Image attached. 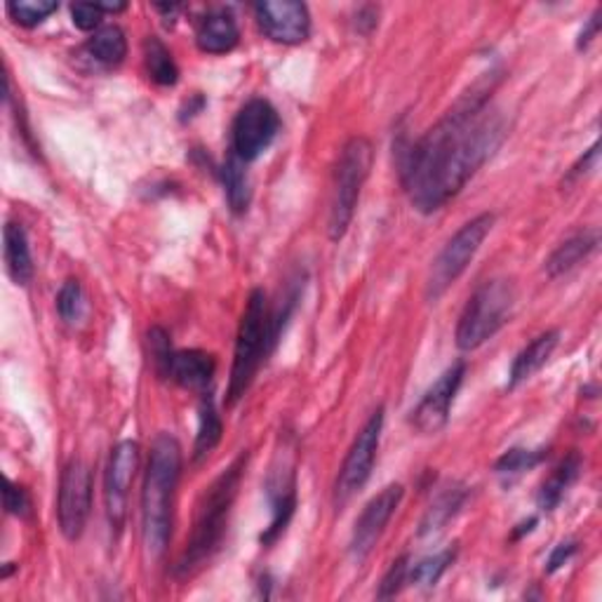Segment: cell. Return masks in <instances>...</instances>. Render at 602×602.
<instances>
[{
    "label": "cell",
    "mask_w": 602,
    "mask_h": 602,
    "mask_svg": "<svg viewBox=\"0 0 602 602\" xmlns=\"http://www.w3.org/2000/svg\"><path fill=\"white\" fill-rule=\"evenodd\" d=\"M3 257H5V268L14 285H28L31 278H34V257H31V247H28V238L22 224L18 221H8L5 231H3Z\"/></svg>",
    "instance_id": "obj_20"
},
{
    "label": "cell",
    "mask_w": 602,
    "mask_h": 602,
    "mask_svg": "<svg viewBox=\"0 0 602 602\" xmlns=\"http://www.w3.org/2000/svg\"><path fill=\"white\" fill-rule=\"evenodd\" d=\"M407 575H409V556H401L398 560H395L389 567V572L382 579V586H379L377 598L379 600H389V598L398 595L403 586L407 583Z\"/></svg>",
    "instance_id": "obj_32"
},
{
    "label": "cell",
    "mask_w": 602,
    "mask_h": 602,
    "mask_svg": "<svg viewBox=\"0 0 602 602\" xmlns=\"http://www.w3.org/2000/svg\"><path fill=\"white\" fill-rule=\"evenodd\" d=\"M247 452L238 454L231 466L221 471L215 483L205 489L202 501L198 506V516H196V525L192 532V539L182 553V558L177 560V567H174V575L180 579H188L198 575L200 569L208 565L215 553L224 544V536L229 530V516L233 509V501L238 497V487H241V481L247 468Z\"/></svg>",
    "instance_id": "obj_3"
},
{
    "label": "cell",
    "mask_w": 602,
    "mask_h": 602,
    "mask_svg": "<svg viewBox=\"0 0 602 602\" xmlns=\"http://www.w3.org/2000/svg\"><path fill=\"white\" fill-rule=\"evenodd\" d=\"M215 372L217 360L212 354L188 348V351H174L167 379L188 391H205L215 379Z\"/></svg>",
    "instance_id": "obj_16"
},
{
    "label": "cell",
    "mask_w": 602,
    "mask_h": 602,
    "mask_svg": "<svg viewBox=\"0 0 602 602\" xmlns=\"http://www.w3.org/2000/svg\"><path fill=\"white\" fill-rule=\"evenodd\" d=\"M241 40V28L231 12L217 10L202 18L196 31L198 50L205 55H227Z\"/></svg>",
    "instance_id": "obj_17"
},
{
    "label": "cell",
    "mask_w": 602,
    "mask_h": 602,
    "mask_svg": "<svg viewBox=\"0 0 602 602\" xmlns=\"http://www.w3.org/2000/svg\"><path fill=\"white\" fill-rule=\"evenodd\" d=\"M489 92L493 85H475L429 132L398 153L403 188L421 215L445 208L509 137V123L489 102Z\"/></svg>",
    "instance_id": "obj_1"
},
{
    "label": "cell",
    "mask_w": 602,
    "mask_h": 602,
    "mask_svg": "<svg viewBox=\"0 0 602 602\" xmlns=\"http://www.w3.org/2000/svg\"><path fill=\"white\" fill-rule=\"evenodd\" d=\"M266 495L268 503H271V522L268 528L262 532L259 542L264 546H274L278 539L288 530L290 520L297 509V475H294V464L285 462L280 468H274L271 475H268V485H266Z\"/></svg>",
    "instance_id": "obj_15"
},
{
    "label": "cell",
    "mask_w": 602,
    "mask_h": 602,
    "mask_svg": "<svg viewBox=\"0 0 602 602\" xmlns=\"http://www.w3.org/2000/svg\"><path fill=\"white\" fill-rule=\"evenodd\" d=\"M493 227L495 215L483 212L466 221V224L450 238L448 245L442 247L440 255L436 257L429 278H426V299L438 301L452 288L459 276L466 271L473 257L478 255V250L483 247L485 238L493 231Z\"/></svg>",
    "instance_id": "obj_7"
},
{
    "label": "cell",
    "mask_w": 602,
    "mask_h": 602,
    "mask_svg": "<svg viewBox=\"0 0 602 602\" xmlns=\"http://www.w3.org/2000/svg\"><path fill=\"white\" fill-rule=\"evenodd\" d=\"M139 468V445L135 440H123L111 450L104 475V506L111 534L120 536L128 520L130 487Z\"/></svg>",
    "instance_id": "obj_11"
},
{
    "label": "cell",
    "mask_w": 602,
    "mask_h": 602,
    "mask_svg": "<svg viewBox=\"0 0 602 602\" xmlns=\"http://www.w3.org/2000/svg\"><path fill=\"white\" fill-rule=\"evenodd\" d=\"M464 377H466L464 360H456L454 366H450L445 372H442L436 379V384L424 393L419 405L412 409V415H409L412 429L421 436H436L445 429L450 421V409L454 405L456 393L464 384Z\"/></svg>",
    "instance_id": "obj_12"
},
{
    "label": "cell",
    "mask_w": 602,
    "mask_h": 602,
    "mask_svg": "<svg viewBox=\"0 0 602 602\" xmlns=\"http://www.w3.org/2000/svg\"><path fill=\"white\" fill-rule=\"evenodd\" d=\"M88 53L94 61L104 67H118L128 57V38L120 26H102L94 31V36L88 40Z\"/></svg>",
    "instance_id": "obj_25"
},
{
    "label": "cell",
    "mask_w": 602,
    "mask_h": 602,
    "mask_svg": "<svg viewBox=\"0 0 602 602\" xmlns=\"http://www.w3.org/2000/svg\"><path fill=\"white\" fill-rule=\"evenodd\" d=\"M379 18V12L374 10V8H362L360 12H358V22H356V26H358V31H360V34H370V31L377 26V20Z\"/></svg>",
    "instance_id": "obj_38"
},
{
    "label": "cell",
    "mask_w": 602,
    "mask_h": 602,
    "mask_svg": "<svg viewBox=\"0 0 602 602\" xmlns=\"http://www.w3.org/2000/svg\"><path fill=\"white\" fill-rule=\"evenodd\" d=\"M560 344V332L558 329H548L544 335H539L532 339L522 351L513 358V366L509 372V389H518L520 384H525L528 379H532L539 370H542L548 358L553 356Z\"/></svg>",
    "instance_id": "obj_19"
},
{
    "label": "cell",
    "mask_w": 602,
    "mask_h": 602,
    "mask_svg": "<svg viewBox=\"0 0 602 602\" xmlns=\"http://www.w3.org/2000/svg\"><path fill=\"white\" fill-rule=\"evenodd\" d=\"M221 433H224V424L215 405L212 393H202L200 409H198V436L194 445V462H202L205 456H210L212 450L221 442Z\"/></svg>",
    "instance_id": "obj_23"
},
{
    "label": "cell",
    "mask_w": 602,
    "mask_h": 602,
    "mask_svg": "<svg viewBox=\"0 0 602 602\" xmlns=\"http://www.w3.org/2000/svg\"><path fill=\"white\" fill-rule=\"evenodd\" d=\"M247 163H243L241 158L231 153L227 158V163L221 165V184H224V194L229 200V208L233 215H245L250 208V177H247Z\"/></svg>",
    "instance_id": "obj_24"
},
{
    "label": "cell",
    "mask_w": 602,
    "mask_h": 602,
    "mask_svg": "<svg viewBox=\"0 0 602 602\" xmlns=\"http://www.w3.org/2000/svg\"><path fill=\"white\" fill-rule=\"evenodd\" d=\"M454 558H456V548H445V551L436 553V556L419 560L417 565L409 567L407 583H417V586H426V589H433V586L442 579V575L448 572Z\"/></svg>",
    "instance_id": "obj_27"
},
{
    "label": "cell",
    "mask_w": 602,
    "mask_h": 602,
    "mask_svg": "<svg viewBox=\"0 0 602 602\" xmlns=\"http://www.w3.org/2000/svg\"><path fill=\"white\" fill-rule=\"evenodd\" d=\"M92 509V471L81 459L71 462L61 471L57 493V520L59 530L69 542L83 536Z\"/></svg>",
    "instance_id": "obj_10"
},
{
    "label": "cell",
    "mask_w": 602,
    "mask_h": 602,
    "mask_svg": "<svg viewBox=\"0 0 602 602\" xmlns=\"http://www.w3.org/2000/svg\"><path fill=\"white\" fill-rule=\"evenodd\" d=\"M546 459V450H522L513 448L506 450L495 464L497 475H503V478H513V475H520L525 471H532Z\"/></svg>",
    "instance_id": "obj_29"
},
{
    "label": "cell",
    "mask_w": 602,
    "mask_h": 602,
    "mask_svg": "<svg viewBox=\"0 0 602 602\" xmlns=\"http://www.w3.org/2000/svg\"><path fill=\"white\" fill-rule=\"evenodd\" d=\"M600 243V233L595 229H583L567 238L556 250L551 252V257L544 262V271L548 278H560L565 274L577 268L583 259H589Z\"/></svg>",
    "instance_id": "obj_18"
},
{
    "label": "cell",
    "mask_w": 602,
    "mask_h": 602,
    "mask_svg": "<svg viewBox=\"0 0 602 602\" xmlns=\"http://www.w3.org/2000/svg\"><path fill=\"white\" fill-rule=\"evenodd\" d=\"M575 553H577V542H563V544H558L556 548L551 551V556H548V560H546V572H548V575L558 572V569H560L565 563H569V558H572Z\"/></svg>",
    "instance_id": "obj_36"
},
{
    "label": "cell",
    "mask_w": 602,
    "mask_h": 602,
    "mask_svg": "<svg viewBox=\"0 0 602 602\" xmlns=\"http://www.w3.org/2000/svg\"><path fill=\"white\" fill-rule=\"evenodd\" d=\"M83 306H85V294H83V288L78 280H67L65 285H61V290L57 294V311H59V319L73 325L78 319L83 315Z\"/></svg>",
    "instance_id": "obj_30"
},
{
    "label": "cell",
    "mask_w": 602,
    "mask_h": 602,
    "mask_svg": "<svg viewBox=\"0 0 602 602\" xmlns=\"http://www.w3.org/2000/svg\"><path fill=\"white\" fill-rule=\"evenodd\" d=\"M466 497H468V489L464 485H452V487L442 489V493L438 495V499L429 506V511H426L421 525H419V534L429 536V534L445 530L448 522L459 511H462Z\"/></svg>",
    "instance_id": "obj_22"
},
{
    "label": "cell",
    "mask_w": 602,
    "mask_h": 602,
    "mask_svg": "<svg viewBox=\"0 0 602 602\" xmlns=\"http://www.w3.org/2000/svg\"><path fill=\"white\" fill-rule=\"evenodd\" d=\"M382 431H384V407H377L372 412V417L356 436L354 445L348 450L344 464L339 468L337 483H335L337 509H344V506L351 501L370 481L374 462H377L379 442H382Z\"/></svg>",
    "instance_id": "obj_8"
},
{
    "label": "cell",
    "mask_w": 602,
    "mask_h": 602,
    "mask_svg": "<svg viewBox=\"0 0 602 602\" xmlns=\"http://www.w3.org/2000/svg\"><path fill=\"white\" fill-rule=\"evenodd\" d=\"M598 153H600V144L595 141V144H593L589 151H586L572 167H569V172H567V177L563 180V184L572 186V184H577L581 177H586V174L593 172L595 165H598Z\"/></svg>",
    "instance_id": "obj_35"
},
{
    "label": "cell",
    "mask_w": 602,
    "mask_h": 602,
    "mask_svg": "<svg viewBox=\"0 0 602 602\" xmlns=\"http://www.w3.org/2000/svg\"><path fill=\"white\" fill-rule=\"evenodd\" d=\"M374 161V149L368 137H351L341 147L339 161L335 167V182H332L329 219L327 233L329 241H341L348 227H351L360 192L366 186Z\"/></svg>",
    "instance_id": "obj_5"
},
{
    "label": "cell",
    "mask_w": 602,
    "mask_h": 602,
    "mask_svg": "<svg viewBox=\"0 0 602 602\" xmlns=\"http://www.w3.org/2000/svg\"><path fill=\"white\" fill-rule=\"evenodd\" d=\"M180 475L182 445L174 436L161 433L151 445L144 489H141V536L151 560H158L167 551Z\"/></svg>",
    "instance_id": "obj_2"
},
{
    "label": "cell",
    "mask_w": 602,
    "mask_h": 602,
    "mask_svg": "<svg viewBox=\"0 0 602 602\" xmlns=\"http://www.w3.org/2000/svg\"><path fill=\"white\" fill-rule=\"evenodd\" d=\"M271 351V313H268L266 294L264 290H252L235 337L233 368L229 379V405H235L247 393L262 362Z\"/></svg>",
    "instance_id": "obj_4"
},
{
    "label": "cell",
    "mask_w": 602,
    "mask_h": 602,
    "mask_svg": "<svg viewBox=\"0 0 602 602\" xmlns=\"http://www.w3.org/2000/svg\"><path fill=\"white\" fill-rule=\"evenodd\" d=\"M278 130L280 116L276 106L262 97L250 100L235 114L231 128V153L241 158L243 163L257 161V158L274 144Z\"/></svg>",
    "instance_id": "obj_9"
},
{
    "label": "cell",
    "mask_w": 602,
    "mask_h": 602,
    "mask_svg": "<svg viewBox=\"0 0 602 602\" xmlns=\"http://www.w3.org/2000/svg\"><path fill=\"white\" fill-rule=\"evenodd\" d=\"M3 506L10 516L18 518H26L31 513V497L26 489L18 483H12L10 478H5V487H3Z\"/></svg>",
    "instance_id": "obj_33"
},
{
    "label": "cell",
    "mask_w": 602,
    "mask_h": 602,
    "mask_svg": "<svg viewBox=\"0 0 602 602\" xmlns=\"http://www.w3.org/2000/svg\"><path fill=\"white\" fill-rule=\"evenodd\" d=\"M144 65L155 85L170 88L180 81V69L174 65V57L158 36H149L144 40Z\"/></svg>",
    "instance_id": "obj_26"
},
{
    "label": "cell",
    "mask_w": 602,
    "mask_h": 602,
    "mask_svg": "<svg viewBox=\"0 0 602 602\" xmlns=\"http://www.w3.org/2000/svg\"><path fill=\"white\" fill-rule=\"evenodd\" d=\"M600 18H602V8H598L593 12V18L589 20V24L581 28V34L577 38V50H586V47L593 43V38L598 36V31H600Z\"/></svg>",
    "instance_id": "obj_37"
},
{
    "label": "cell",
    "mask_w": 602,
    "mask_h": 602,
    "mask_svg": "<svg viewBox=\"0 0 602 602\" xmlns=\"http://www.w3.org/2000/svg\"><path fill=\"white\" fill-rule=\"evenodd\" d=\"M57 10H59L57 0H14V3H8V14L12 18V22L26 28L43 24Z\"/></svg>",
    "instance_id": "obj_28"
},
{
    "label": "cell",
    "mask_w": 602,
    "mask_h": 602,
    "mask_svg": "<svg viewBox=\"0 0 602 602\" xmlns=\"http://www.w3.org/2000/svg\"><path fill=\"white\" fill-rule=\"evenodd\" d=\"M71 20H73V26H78L81 31H94V28L100 31L104 10L100 8V3H73Z\"/></svg>",
    "instance_id": "obj_34"
},
{
    "label": "cell",
    "mask_w": 602,
    "mask_h": 602,
    "mask_svg": "<svg viewBox=\"0 0 602 602\" xmlns=\"http://www.w3.org/2000/svg\"><path fill=\"white\" fill-rule=\"evenodd\" d=\"M149 348H151V358H153V368L158 372V377L167 379V372H170V362H172V344H170V337L167 332L163 327H153L149 329Z\"/></svg>",
    "instance_id": "obj_31"
},
{
    "label": "cell",
    "mask_w": 602,
    "mask_h": 602,
    "mask_svg": "<svg viewBox=\"0 0 602 602\" xmlns=\"http://www.w3.org/2000/svg\"><path fill=\"white\" fill-rule=\"evenodd\" d=\"M516 306V288L511 280L495 278L483 282L471 294L456 323V346L462 351H475L509 323Z\"/></svg>",
    "instance_id": "obj_6"
},
{
    "label": "cell",
    "mask_w": 602,
    "mask_h": 602,
    "mask_svg": "<svg viewBox=\"0 0 602 602\" xmlns=\"http://www.w3.org/2000/svg\"><path fill=\"white\" fill-rule=\"evenodd\" d=\"M262 34L280 45H301L311 36V14L297 0H264L255 5Z\"/></svg>",
    "instance_id": "obj_14"
},
{
    "label": "cell",
    "mask_w": 602,
    "mask_h": 602,
    "mask_svg": "<svg viewBox=\"0 0 602 602\" xmlns=\"http://www.w3.org/2000/svg\"><path fill=\"white\" fill-rule=\"evenodd\" d=\"M581 473V456L577 452H569L563 462L553 468V473L544 481L542 489H539L536 503L544 513H551L563 501L565 493L569 489Z\"/></svg>",
    "instance_id": "obj_21"
},
{
    "label": "cell",
    "mask_w": 602,
    "mask_h": 602,
    "mask_svg": "<svg viewBox=\"0 0 602 602\" xmlns=\"http://www.w3.org/2000/svg\"><path fill=\"white\" fill-rule=\"evenodd\" d=\"M403 497H405V487L401 483H393V485H386L382 493L366 503V509H362V513L358 516L354 525L351 544H348V551H351V558L356 563H362L374 551L377 542L382 539L389 525V520L393 518L395 511H398Z\"/></svg>",
    "instance_id": "obj_13"
},
{
    "label": "cell",
    "mask_w": 602,
    "mask_h": 602,
    "mask_svg": "<svg viewBox=\"0 0 602 602\" xmlns=\"http://www.w3.org/2000/svg\"><path fill=\"white\" fill-rule=\"evenodd\" d=\"M100 8L104 10V14H116V12H123L125 8H128V3H100Z\"/></svg>",
    "instance_id": "obj_39"
}]
</instances>
